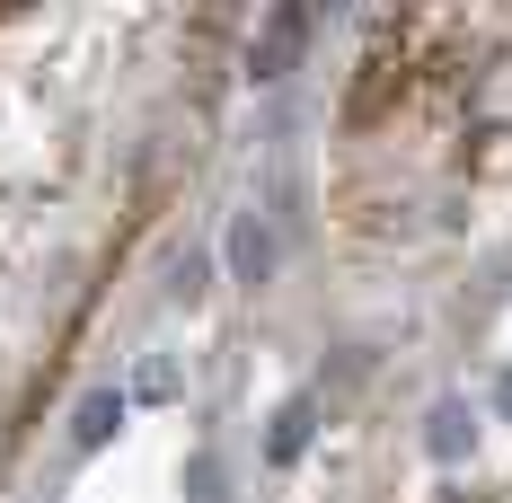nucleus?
Listing matches in <instances>:
<instances>
[{"mask_svg":"<svg viewBox=\"0 0 512 503\" xmlns=\"http://www.w3.org/2000/svg\"><path fill=\"white\" fill-rule=\"evenodd\" d=\"M301 53H309V9H301V0H274V9L256 18V36H248V80H256V89L292 80Z\"/></svg>","mask_w":512,"mask_h":503,"instance_id":"obj_1","label":"nucleus"},{"mask_svg":"<svg viewBox=\"0 0 512 503\" xmlns=\"http://www.w3.org/2000/svg\"><path fill=\"white\" fill-rule=\"evenodd\" d=\"M221 265H230V283H248V292L274 283V265H283V230H274V212H265V203L230 212V230H221Z\"/></svg>","mask_w":512,"mask_h":503,"instance_id":"obj_2","label":"nucleus"},{"mask_svg":"<svg viewBox=\"0 0 512 503\" xmlns=\"http://www.w3.org/2000/svg\"><path fill=\"white\" fill-rule=\"evenodd\" d=\"M115 433H124V389H80V406H71V451L89 459V451H106V442H115Z\"/></svg>","mask_w":512,"mask_h":503,"instance_id":"obj_3","label":"nucleus"},{"mask_svg":"<svg viewBox=\"0 0 512 503\" xmlns=\"http://www.w3.org/2000/svg\"><path fill=\"white\" fill-rule=\"evenodd\" d=\"M398 89H407V53H398V62H389V53H371V62H362V80H354V98H345V115H354V124H380V106L398 98Z\"/></svg>","mask_w":512,"mask_h":503,"instance_id":"obj_4","label":"nucleus"},{"mask_svg":"<svg viewBox=\"0 0 512 503\" xmlns=\"http://www.w3.org/2000/svg\"><path fill=\"white\" fill-rule=\"evenodd\" d=\"M309 433H318V398H283V415H274V442H265V459H274V468H292V459L309 451Z\"/></svg>","mask_w":512,"mask_h":503,"instance_id":"obj_5","label":"nucleus"},{"mask_svg":"<svg viewBox=\"0 0 512 503\" xmlns=\"http://www.w3.org/2000/svg\"><path fill=\"white\" fill-rule=\"evenodd\" d=\"M159 292H168L177 309H195V301L212 292V256H204V248H168V265H159Z\"/></svg>","mask_w":512,"mask_h":503,"instance_id":"obj_6","label":"nucleus"},{"mask_svg":"<svg viewBox=\"0 0 512 503\" xmlns=\"http://www.w3.org/2000/svg\"><path fill=\"white\" fill-rule=\"evenodd\" d=\"M468 442H477V415H468L460 398H442L433 415H424V451H433V459H460Z\"/></svg>","mask_w":512,"mask_h":503,"instance_id":"obj_7","label":"nucleus"},{"mask_svg":"<svg viewBox=\"0 0 512 503\" xmlns=\"http://www.w3.org/2000/svg\"><path fill=\"white\" fill-rule=\"evenodd\" d=\"M221 486H230V477H221V459H212V451L186 459V503H230Z\"/></svg>","mask_w":512,"mask_h":503,"instance_id":"obj_8","label":"nucleus"},{"mask_svg":"<svg viewBox=\"0 0 512 503\" xmlns=\"http://www.w3.org/2000/svg\"><path fill=\"white\" fill-rule=\"evenodd\" d=\"M477 115H512V62H495V71L477 80Z\"/></svg>","mask_w":512,"mask_h":503,"instance_id":"obj_9","label":"nucleus"},{"mask_svg":"<svg viewBox=\"0 0 512 503\" xmlns=\"http://www.w3.org/2000/svg\"><path fill=\"white\" fill-rule=\"evenodd\" d=\"M133 389H142V398H177V371H168V362H142V380H133Z\"/></svg>","mask_w":512,"mask_h":503,"instance_id":"obj_10","label":"nucleus"},{"mask_svg":"<svg viewBox=\"0 0 512 503\" xmlns=\"http://www.w3.org/2000/svg\"><path fill=\"white\" fill-rule=\"evenodd\" d=\"M495 406H504V415H512V371H504V380H495Z\"/></svg>","mask_w":512,"mask_h":503,"instance_id":"obj_11","label":"nucleus"}]
</instances>
